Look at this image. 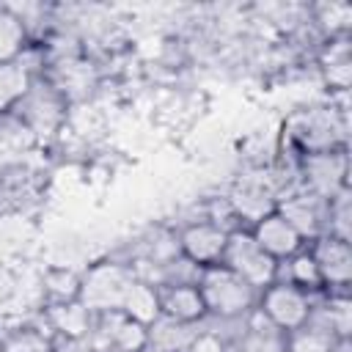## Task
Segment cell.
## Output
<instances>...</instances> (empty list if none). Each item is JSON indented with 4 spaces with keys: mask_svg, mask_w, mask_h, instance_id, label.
I'll list each match as a JSON object with an SVG mask.
<instances>
[{
    "mask_svg": "<svg viewBox=\"0 0 352 352\" xmlns=\"http://www.w3.org/2000/svg\"><path fill=\"white\" fill-rule=\"evenodd\" d=\"M198 292L206 305V316L234 322L245 319L256 302H258V289H253L248 280H242L236 272H231L226 264H214L198 272Z\"/></svg>",
    "mask_w": 352,
    "mask_h": 352,
    "instance_id": "1",
    "label": "cell"
},
{
    "mask_svg": "<svg viewBox=\"0 0 352 352\" xmlns=\"http://www.w3.org/2000/svg\"><path fill=\"white\" fill-rule=\"evenodd\" d=\"M135 280L138 278L121 264H96L80 278L77 300L91 314H121Z\"/></svg>",
    "mask_w": 352,
    "mask_h": 352,
    "instance_id": "2",
    "label": "cell"
},
{
    "mask_svg": "<svg viewBox=\"0 0 352 352\" xmlns=\"http://www.w3.org/2000/svg\"><path fill=\"white\" fill-rule=\"evenodd\" d=\"M220 264H226L231 272H236L242 280H248L258 292L264 286H270L272 280H278V270H280V264L258 248L250 228H236L228 234L226 253H223Z\"/></svg>",
    "mask_w": 352,
    "mask_h": 352,
    "instance_id": "3",
    "label": "cell"
},
{
    "mask_svg": "<svg viewBox=\"0 0 352 352\" xmlns=\"http://www.w3.org/2000/svg\"><path fill=\"white\" fill-rule=\"evenodd\" d=\"M314 302H316V294H308L286 280H272L270 286H264L258 292V302H256V311L272 324L278 327L280 333H289L294 327H300L311 311H314Z\"/></svg>",
    "mask_w": 352,
    "mask_h": 352,
    "instance_id": "4",
    "label": "cell"
},
{
    "mask_svg": "<svg viewBox=\"0 0 352 352\" xmlns=\"http://www.w3.org/2000/svg\"><path fill=\"white\" fill-rule=\"evenodd\" d=\"M275 212L286 217L305 242H314L316 236L327 234V201L308 192L305 187L280 195L275 204Z\"/></svg>",
    "mask_w": 352,
    "mask_h": 352,
    "instance_id": "5",
    "label": "cell"
},
{
    "mask_svg": "<svg viewBox=\"0 0 352 352\" xmlns=\"http://www.w3.org/2000/svg\"><path fill=\"white\" fill-rule=\"evenodd\" d=\"M302 184L308 192L330 201L346 187V154L341 148L311 151L302 157Z\"/></svg>",
    "mask_w": 352,
    "mask_h": 352,
    "instance_id": "6",
    "label": "cell"
},
{
    "mask_svg": "<svg viewBox=\"0 0 352 352\" xmlns=\"http://www.w3.org/2000/svg\"><path fill=\"white\" fill-rule=\"evenodd\" d=\"M308 250L316 261L324 292H346V286L352 280V248H349V242L330 236V234H322L311 242Z\"/></svg>",
    "mask_w": 352,
    "mask_h": 352,
    "instance_id": "7",
    "label": "cell"
},
{
    "mask_svg": "<svg viewBox=\"0 0 352 352\" xmlns=\"http://www.w3.org/2000/svg\"><path fill=\"white\" fill-rule=\"evenodd\" d=\"M226 242H228V231H223L209 220H198L179 234V253L198 270H206L223 261Z\"/></svg>",
    "mask_w": 352,
    "mask_h": 352,
    "instance_id": "8",
    "label": "cell"
},
{
    "mask_svg": "<svg viewBox=\"0 0 352 352\" xmlns=\"http://www.w3.org/2000/svg\"><path fill=\"white\" fill-rule=\"evenodd\" d=\"M250 234L258 242V248L264 253H270L278 264H283L286 258H292L294 253H300L305 248V239L297 234V228L286 217H280L275 209L270 214H264L261 220H256L250 226Z\"/></svg>",
    "mask_w": 352,
    "mask_h": 352,
    "instance_id": "9",
    "label": "cell"
},
{
    "mask_svg": "<svg viewBox=\"0 0 352 352\" xmlns=\"http://www.w3.org/2000/svg\"><path fill=\"white\" fill-rule=\"evenodd\" d=\"M160 294V316L182 324H195L206 316L204 297L198 283H162L157 286Z\"/></svg>",
    "mask_w": 352,
    "mask_h": 352,
    "instance_id": "10",
    "label": "cell"
},
{
    "mask_svg": "<svg viewBox=\"0 0 352 352\" xmlns=\"http://www.w3.org/2000/svg\"><path fill=\"white\" fill-rule=\"evenodd\" d=\"M338 341L341 338L333 333V327L327 324L324 314L314 302L311 316L300 327L286 333V352H333Z\"/></svg>",
    "mask_w": 352,
    "mask_h": 352,
    "instance_id": "11",
    "label": "cell"
},
{
    "mask_svg": "<svg viewBox=\"0 0 352 352\" xmlns=\"http://www.w3.org/2000/svg\"><path fill=\"white\" fill-rule=\"evenodd\" d=\"M344 135V126H336V116L333 113H322L314 110L308 116H297L294 118V140L305 148V154L311 151H327L336 148V135Z\"/></svg>",
    "mask_w": 352,
    "mask_h": 352,
    "instance_id": "12",
    "label": "cell"
},
{
    "mask_svg": "<svg viewBox=\"0 0 352 352\" xmlns=\"http://www.w3.org/2000/svg\"><path fill=\"white\" fill-rule=\"evenodd\" d=\"M239 352H286V333L272 327L256 308L245 316Z\"/></svg>",
    "mask_w": 352,
    "mask_h": 352,
    "instance_id": "13",
    "label": "cell"
},
{
    "mask_svg": "<svg viewBox=\"0 0 352 352\" xmlns=\"http://www.w3.org/2000/svg\"><path fill=\"white\" fill-rule=\"evenodd\" d=\"M30 72L22 60L0 63V116L16 110L30 94Z\"/></svg>",
    "mask_w": 352,
    "mask_h": 352,
    "instance_id": "14",
    "label": "cell"
},
{
    "mask_svg": "<svg viewBox=\"0 0 352 352\" xmlns=\"http://www.w3.org/2000/svg\"><path fill=\"white\" fill-rule=\"evenodd\" d=\"M283 264H286V267L278 270V278H280V280H286V283H292V286H297V289H302V292H308V294L324 292L322 278H319V270H316V261H314V256H311L308 248H302L300 253H294V256L286 258Z\"/></svg>",
    "mask_w": 352,
    "mask_h": 352,
    "instance_id": "15",
    "label": "cell"
},
{
    "mask_svg": "<svg viewBox=\"0 0 352 352\" xmlns=\"http://www.w3.org/2000/svg\"><path fill=\"white\" fill-rule=\"evenodd\" d=\"M25 47H28V25H25V19L16 11L0 6V63L19 60Z\"/></svg>",
    "mask_w": 352,
    "mask_h": 352,
    "instance_id": "16",
    "label": "cell"
},
{
    "mask_svg": "<svg viewBox=\"0 0 352 352\" xmlns=\"http://www.w3.org/2000/svg\"><path fill=\"white\" fill-rule=\"evenodd\" d=\"M124 316L140 322V324H151L160 319V294H157V286H151L148 280H135L129 294H126V302L121 308Z\"/></svg>",
    "mask_w": 352,
    "mask_h": 352,
    "instance_id": "17",
    "label": "cell"
},
{
    "mask_svg": "<svg viewBox=\"0 0 352 352\" xmlns=\"http://www.w3.org/2000/svg\"><path fill=\"white\" fill-rule=\"evenodd\" d=\"M192 324H182V322H170L165 316H160L157 322L148 324V341H154L162 352H184L187 344L192 341Z\"/></svg>",
    "mask_w": 352,
    "mask_h": 352,
    "instance_id": "18",
    "label": "cell"
},
{
    "mask_svg": "<svg viewBox=\"0 0 352 352\" xmlns=\"http://www.w3.org/2000/svg\"><path fill=\"white\" fill-rule=\"evenodd\" d=\"M324 77L338 91H346L349 88V80H352V55H349V41L346 38L330 41V47L324 52Z\"/></svg>",
    "mask_w": 352,
    "mask_h": 352,
    "instance_id": "19",
    "label": "cell"
},
{
    "mask_svg": "<svg viewBox=\"0 0 352 352\" xmlns=\"http://www.w3.org/2000/svg\"><path fill=\"white\" fill-rule=\"evenodd\" d=\"M316 305L324 314V319L333 327V333L338 338H349V333H352V302H349L346 292H330Z\"/></svg>",
    "mask_w": 352,
    "mask_h": 352,
    "instance_id": "20",
    "label": "cell"
},
{
    "mask_svg": "<svg viewBox=\"0 0 352 352\" xmlns=\"http://www.w3.org/2000/svg\"><path fill=\"white\" fill-rule=\"evenodd\" d=\"M110 322H113V330H110V341L116 346H121L124 352H138L148 344V327L124 316V314H107Z\"/></svg>",
    "mask_w": 352,
    "mask_h": 352,
    "instance_id": "21",
    "label": "cell"
},
{
    "mask_svg": "<svg viewBox=\"0 0 352 352\" xmlns=\"http://www.w3.org/2000/svg\"><path fill=\"white\" fill-rule=\"evenodd\" d=\"M50 316H52V324L60 333H66V336H82L88 330L91 311L80 300H66V302H58Z\"/></svg>",
    "mask_w": 352,
    "mask_h": 352,
    "instance_id": "22",
    "label": "cell"
},
{
    "mask_svg": "<svg viewBox=\"0 0 352 352\" xmlns=\"http://www.w3.org/2000/svg\"><path fill=\"white\" fill-rule=\"evenodd\" d=\"M184 352H231V349H228L226 338H220L217 333L206 330V333H195Z\"/></svg>",
    "mask_w": 352,
    "mask_h": 352,
    "instance_id": "23",
    "label": "cell"
},
{
    "mask_svg": "<svg viewBox=\"0 0 352 352\" xmlns=\"http://www.w3.org/2000/svg\"><path fill=\"white\" fill-rule=\"evenodd\" d=\"M50 346L44 344L41 336L36 333H19L11 344H8V352H47Z\"/></svg>",
    "mask_w": 352,
    "mask_h": 352,
    "instance_id": "24",
    "label": "cell"
}]
</instances>
